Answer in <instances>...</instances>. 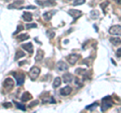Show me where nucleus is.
I'll return each mask as SVG.
<instances>
[{
    "label": "nucleus",
    "instance_id": "3",
    "mask_svg": "<svg viewBox=\"0 0 121 113\" xmlns=\"http://www.w3.org/2000/svg\"><path fill=\"white\" fill-rule=\"evenodd\" d=\"M12 75L14 76V78H15V80H16L17 85H18V86H20V85L23 84L24 79H25L24 74H23V73H15V72H13V73H12Z\"/></svg>",
    "mask_w": 121,
    "mask_h": 113
},
{
    "label": "nucleus",
    "instance_id": "8",
    "mask_svg": "<svg viewBox=\"0 0 121 113\" xmlns=\"http://www.w3.org/2000/svg\"><path fill=\"white\" fill-rule=\"evenodd\" d=\"M71 92H72V87H70V86H66V87L60 89V94L63 95V96H67V95H69Z\"/></svg>",
    "mask_w": 121,
    "mask_h": 113
},
{
    "label": "nucleus",
    "instance_id": "33",
    "mask_svg": "<svg viewBox=\"0 0 121 113\" xmlns=\"http://www.w3.org/2000/svg\"><path fill=\"white\" fill-rule=\"evenodd\" d=\"M22 8H26V9H35V7L32 6V5H29V6H26V7H22Z\"/></svg>",
    "mask_w": 121,
    "mask_h": 113
},
{
    "label": "nucleus",
    "instance_id": "7",
    "mask_svg": "<svg viewBox=\"0 0 121 113\" xmlns=\"http://www.w3.org/2000/svg\"><path fill=\"white\" fill-rule=\"evenodd\" d=\"M56 69H58V71H66L69 69V67H68V65L65 63V62H63V61H60L58 62V64H56Z\"/></svg>",
    "mask_w": 121,
    "mask_h": 113
},
{
    "label": "nucleus",
    "instance_id": "11",
    "mask_svg": "<svg viewBox=\"0 0 121 113\" xmlns=\"http://www.w3.org/2000/svg\"><path fill=\"white\" fill-rule=\"evenodd\" d=\"M31 98H32L31 94L28 93V92H24L23 94H22V96H21V98H20V100L22 101V102H27V101L30 100Z\"/></svg>",
    "mask_w": 121,
    "mask_h": 113
},
{
    "label": "nucleus",
    "instance_id": "21",
    "mask_svg": "<svg viewBox=\"0 0 121 113\" xmlns=\"http://www.w3.org/2000/svg\"><path fill=\"white\" fill-rule=\"evenodd\" d=\"M55 32L52 30H48L47 31V36L48 37V39H52V37H55Z\"/></svg>",
    "mask_w": 121,
    "mask_h": 113
},
{
    "label": "nucleus",
    "instance_id": "32",
    "mask_svg": "<svg viewBox=\"0 0 121 113\" xmlns=\"http://www.w3.org/2000/svg\"><path fill=\"white\" fill-rule=\"evenodd\" d=\"M116 55H117V56H118V58H120V55H121V48H118V50H117Z\"/></svg>",
    "mask_w": 121,
    "mask_h": 113
},
{
    "label": "nucleus",
    "instance_id": "29",
    "mask_svg": "<svg viewBox=\"0 0 121 113\" xmlns=\"http://www.w3.org/2000/svg\"><path fill=\"white\" fill-rule=\"evenodd\" d=\"M75 72L77 74H82L83 72H85V69H76Z\"/></svg>",
    "mask_w": 121,
    "mask_h": 113
},
{
    "label": "nucleus",
    "instance_id": "4",
    "mask_svg": "<svg viewBox=\"0 0 121 113\" xmlns=\"http://www.w3.org/2000/svg\"><path fill=\"white\" fill-rule=\"evenodd\" d=\"M121 32V26L118 24V25H113L109 28V33L110 35H119Z\"/></svg>",
    "mask_w": 121,
    "mask_h": 113
},
{
    "label": "nucleus",
    "instance_id": "26",
    "mask_svg": "<svg viewBox=\"0 0 121 113\" xmlns=\"http://www.w3.org/2000/svg\"><path fill=\"white\" fill-rule=\"evenodd\" d=\"M35 27H37L36 23H28V24H26V28H27V29H30V28H35Z\"/></svg>",
    "mask_w": 121,
    "mask_h": 113
},
{
    "label": "nucleus",
    "instance_id": "1",
    "mask_svg": "<svg viewBox=\"0 0 121 113\" xmlns=\"http://www.w3.org/2000/svg\"><path fill=\"white\" fill-rule=\"evenodd\" d=\"M112 100H111V96H106L102 99V104H101V111H106L107 109H109L112 106Z\"/></svg>",
    "mask_w": 121,
    "mask_h": 113
},
{
    "label": "nucleus",
    "instance_id": "24",
    "mask_svg": "<svg viewBox=\"0 0 121 113\" xmlns=\"http://www.w3.org/2000/svg\"><path fill=\"white\" fill-rule=\"evenodd\" d=\"M75 84H76V86H78V87H82L83 86V83L80 81V79H78V78L75 79Z\"/></svg>",
    "mask_w": 121,
    "mask_h": 113
},
{
    "label": "nucleus",
    "instance_id": "15",
    "mask_svg": "<svg viewBox=\"0 0 121 113\" xmlns=\"http://www.w3.org/2000/svg\"><path fill=\"white\" fill-rule=\"evenodd\" d=\"M22 18H23L25 21H31L32 20V14L30 12H24L22 14Z\"/></svg>",
    "mask_w": 121,
    "mask_h": 113
},
{
    "label": "nucleus",
    "instance_id": "25",
    "mask_svg": "<svg viewBox=\"0 0 121 113\" xmlns=\"http://www.w3.org/2000/svg\"><path fill=\"white\" fill-rule=\"evenodd\" d=\"M108 4H109V2H108V1H105L104 3H102V4H101V8H102V10H103V12H104V13H106L105 8H106V6H107Z\"/></svg>",
    "mask_w": 121,
    "mask_h": 113
},
{
    "label": "nucleus",
    "instance_id": "35",
    "mask_svg": "<svg viewBox=\"0 0 121 113\" xmlns=\"http://www.w3.org/2000/svg\"><path fill=\"white\" fill-rule=\"evenodd\" d=\"M115 1H116L117 3H118V4H120V0H115Z\"/></svg>",
    "mask_w": 121,
    "mask_h": 113
},
{
    "label": "nucleus",
    "instance_id": "12",
    "mask_svg": "<svg viewBox=\"0 0 121 113\" xmlns=\"http://www.w3.org/2000/svg\"><path fill=\"white\" fill-rule=\"evenodd\" d=\"M55 13H56V11H48V12H44V13H43V17L44 20L48 21V20L52 19V15H54Z\"/></svg>",
    "mask_w": 121,
    "mask_h": 113
},
{
    "label": "nucleus",
    "instance_id": "28",
    "mask_svg": "<svg viewBox=\"0 0 121 113\" xmlns=\"http://www.w3.org/2000/svg\"><path fill=\"white\" fill-rule=\"evenodd\" d=\"M22 29H23V26H22V25H18V27H17V29H16V31H14L13 35H17V33L19 32V30H22Z\"/></svg>",
    "mask_w": 121,
    "mask_h": 113
},
{
    "label": "nucleus",
    "instance_id": "20",
    "mask_svg": "<svg viewBox=\"0 0 121 113\" xmlns=\"http://www.w3.org/2000/svg\"><path fill=\"white\" fill-rule=\"evenodd\" d=\"M85 2H86V0H75L74 3H73V5H75V6L81 5V4H84Z\"/></svg>",
    "mask_w": 121,
    "mask_h": 113
},
{
    "label": "nucleus",
    "instance_id": "34",
    "mask_svg": "<svg viewBox=\"0 0 121 113\" xmlns=\"http://www.w3.org/2000/svg\"><path fill=\"white\" fill-rule=\"evenodd\" d=\"M25 63H26L25 61H23V62H19V66H22V65H24Z\"/></svg>",
    "mask_w": 121,
    "mask_h": 113
},
{
    "label": "nucleus",
    "instance_id": "36",
    "mask_svg": "<svg viewBox=\"0 0 121 113\" xmlns=\"http://www.w3.org/2000/svg\"><path fill=\"white\" fill-rule=\"evenodd\" d=\"M4 1H6V2H8V1H10V0H4Z\"/></svg>",
    "mask_w": 121,
    "mask_h": 113
},
{
    "label": "nucleus",
    "instance_id": "9",
    "mask_svg": "<svg viewBox=\"0 0 121 113\" xmlns=\"http://www.w3.org/2000/svg\"><path fill=\"white\" fill-rule=\"evenodd\" d=\"M69 14H70L71 16H73L75 19H76V18H78V17L81 16L82 12H81L80 10H77V9H70L69 10Z\"/></svg>",
    "mask_w": 121,
    "mask_h": 113
},
{
    "label": "nucleus",
    "instance_id": "19",
    "mask_svg": "<svg viewBox=\"0 0 121 113\" xmlns=\"http://www.w3.org/2000/svg\"><path fill=\"white\" fill-rule=\"evenodd\" d=\"M25 56V54H24V52H22V51H18L17 52H16V55H15V60H18V59H20V58H23V56Z\"/></svg>",
    "mask_w": 121,
    "mask_h": 113
},
{
    "label": "nucleus",
    "instance_id": "14",
    "mask_svg": "<svg viewBox=\"0 0 121 113\" xmlns=\"http://www.w3.org/2000/svg\"><path fill=\"white\" fill-rule=\"evenodd\" d=\"M63 80L65 83H70L72 80H73V76H72V74H70V73H66L63 76Z\"/></svg>",
    "mask_w": 121,
    "mask_h": 113
},
{
    "label": "nucleus",
    "instance_id": "23",
    "mask_svg": "<svg viewBox=\"0 0 121 113\" xmlns=\"http://www.w3.org/2000/svg\"><path fill=\"white\" fill-rule=\"evenodd\" d=\"M97 106H98V103L95 102V103H93L92 105H90V106H87L86 109H87V110H91V109H95Z\"/></svg>",
    "mask_w": 121,
    "mask_h": 113
},
{
    "label": "nucleus",
    "instance_id": "30",
    "mask_svg": "<svg viewBox=\"0 0 121 113\" xmlns=\"http://www.w3.org/2000/svg\"><path fill=\"white\" fill-rule=\"evenodd\" d=\"M37 104H39V101H37V100H36V101H33V102H32L31 104L29 105V107H33V106H36Z\"/></svg>",
    "mask_w": 121,
    "mask_h": 113
},
{
    "label": "nucleus",
    "instance_id": "5",
    "mask_svg": "<svg viewBox=\"0 0 121 113\" xmlns=\"http://www.w3.org/2000/svg\"><path fill=\"white\" fill-rule=\"evenodd\" d=\"M79 58H80V56H79V55L72 54V55H70V56H67V60H68V62H69V64H71V65H74V64L77 63V61L79 60Z\"/></svg>",
    "mask_w": 121,
    "mask_h": 113
},
{
    "label": "nucleus",
    "instance_id": "13",
    "mask_svg": "<svg viewBox=\"0 0 121 113\" xmlns=\"http://www.w3.org/2000/svg\"><path fill=\"white\" fill-rule=\"evenodd\" d=\"M43 56H44V52L43 50H39L36 52V56H35V61L36 62H39L43 59Z\"/></svg>",
    "mask_w": 121,
    "mask_h": 113
},
{
    "label": "nucleus",
    "instance_id": "22",
    "mask_svg": "<svg viewBox=\"0 0 121 113\" xmlns=\"http://www.w3.org/2000/svg\"><path fill=\"white\" fill-rule=\"evenodd\" d=\"M15 104H16V107L17 108H19V109H21L22 111H25L26 110V107L25 106H23V105L22 104H20V103H17V102H14Z\"/></svg>",
    "mask_w": 121,
    "mask_h": 113
},
{
    "label": "nucleus",
    "instance_id": "27",
    "mask_svg": "<svg viewBox=\"0 0 121 113\" xmlns=\"http://www.w3.org/2000/svg\"><path fill=\"white\" fill-rule=\"evenodd\" d=\"M91 14H92V17L97 18L98 15H99V12H98V11H96V10H94V11H92V12H91Z\"/></svg>",
    "mask_w": 121,
    "mask_h": 113
},
{
    "label": "nucleus",
    "instance_id": "16",
    "mask_svg": "<svg viewBox=\"0 0 121 113\" xmlns=\"http://www.w3.org/2000/svg\"><path fill=\"white\" fill-rule=\"evenodd\" d=\"M109 40H110V43L112 44H114V46H119L120 43H121L120 37H110Z\"/></svg>",
    "mask_w": 121,
    "mask_h": 113
},
{
    "label": "nucleus",
    "instance_id": "31",
    "mask_svg": "<svg viewBox=\"0 0 121 113\" xmlns=\"http://www.w3.org/2000/svg\"><path fill=\"white\" fill-rule=\"evenodd\" d=\"M11 106H12V104H11V103H4V104H3V107H5V108H9Z\"/></svg>",
    "mask_w": 121,
    "mask_h": 113
},
{
    "label": "nucleus",
    "instance_id": "10",
    "mask_svg": "<svg viewBox=\"0 0 121 113\" xmlns=\"http://www.w3.org/2000/svg\"><path fill=\"white\" fill-rule=\"evenodd\" d=\"M21 48H23V50L27 51V52H29V54H32V52H33V47H32V43H27L22 44Z\"/></svg>",
    "mask_w": 121,
    "mask_h": 113
},
{
    "label": "nucleus",
    "instance_id": "17",
    "mask_svg": "<svg viewBox=\"0 0 121 113\" xmlns=\"http://www.w3.org/2000/svg\"><path fill=\"white\" fill-rule=\"evenodd\" d=\"M29 39V35H27V33H21V35H19L17 36V39L19 41H23V40H26Z\"/></svg>",
    "mask_w": 121,
    "mask_h": 113
},
{
    "label": "nucleus",
    "instance_id": "6",
    "mask_svg": "<svg viewBox=\"0 0 121 113\" xmlns=\"http://www.w3.org/2000/svg\"><path fill=\"white\" fill-rule=\"evenodd\" d=\"M3 86H4L6 89H11V88H13V86H14V81H13V79H11V78L5 79L4 83H3Z\"/></svg>",
    "mask_w": 121,
    "mask_h": 113
},
{
    "label": "nucleus",
    "instance_id": "18",
    "mask_svg": "<svg viewBox=\"0 0 121 113\" xmlns=\"http://www.w3.org/2000/svg\"><path fill=\"white\" fill-rule=\"evenodd\" d=\"M60 84H62L60 78V77H56L55 80H54V83H52V87H54V88H58L59 86H60Z\"/></svg>",
    "mask_w": 121,
    "mask_h": 113
},
{
    "label": "nucleus",
    "instance_id": "2",
    "mask_svg": "<svg viewBox=\"0 0 121 113\" xmlns=\"http://www.w3.org/2000/svg\"><path fill=\"white\" fill-rule=\"evenodd\" d=\"M39 73H40L39 68H37V67H32L31 69L29 70V77H30V79H31L32 81L36 80L37 77L39 76Z\"/></svg>",
    "mask_w": 121,
    "mask_h": 113
}]
</instances>
